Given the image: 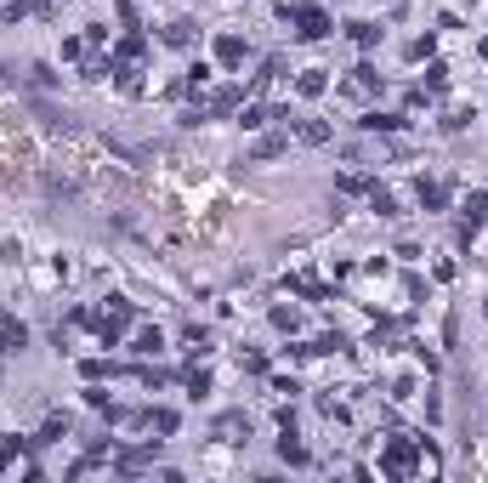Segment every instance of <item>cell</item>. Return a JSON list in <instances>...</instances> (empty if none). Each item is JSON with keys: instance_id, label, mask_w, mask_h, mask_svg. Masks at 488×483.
Here are the masks:
<instances>
[{"instance_id": "obj_16", "label": "cell", "mask_w": 488, "mask_h": 483, "mask_svg": "<svg viewBox=\"0 0 488 483\" xmlns=\"http://www.w3.org/2000/svg\"><path fill=\"white\" fill-rule=\"evenodd\" d=\"M443 85H449V69H443V63H431V74H426V85H420V92H443Z\"/></svg>"}, {"instance_id": "obj_11", "label": "cell", "mask_w": 488, "mask_h": 483, "mask_svg": "<svg viewBox=\"0 0 488 483\" xmlns=\"http://www.w3.org/2000/svg\"><path fill=\"white\" fill-rule=\"evenodd\" d=\"M301 143H330V125L324 120H306L301 125Z\"/></svg>"}, {"instance_id": "obj_3", "label": "cell", "mask_w": 488, "mask_h": 483, "mask_svg": "<svg viewBox=\"0 0 488 483\" xmlns=\"http://www.w3.org/2000/svg\"><path fill=\"white\" fill-rule=\"evenodd\" d=\"M154 455H159V438H154V444H142V449H125L114 466H119V472H142V466H154Z\"/></svg>"}, {"instance_id": "obj_4", "label": "cell", "mask_w": 488, "mask_h": 483, "mask_svg": "<svg viewBox=\"0 0 488 483\" xmlns=\"http://www.w3.org/2000/svg\"><path fill=\"white\" fill-rule=\"evenodd\" d=\"M23 347H29V330L12 324V319H0V353H23Z\"/></svg>"}, {"instance_id": "obj_21", "label": "cell", "mask_w": 488, "mask_h": 483, "mask_svg": "<svg viewBox=\"0 0 488 483\" xmlns=\"http://www.w3.org/2000/svg\"><path fill=\"white\" fill-rule=\"evenodd\" d=\"M273 324H279V330H295V324H301V313H295V307H279Z\"/></svg>"}, {"instance_id": "obj_18", "label": "cell", "mask_w": 488, "mask_h": 483, "mask_svg": "<svg viewBox=\"0 0 488 483\" xmlns=\"http://www.w3.org/2000/svg\"><path fill=\"white\" fill-rule=\"evenodd\" d=\"M205 392H210V375L193 370V375H188V398H205Z\"/></svg>"}, {"instance_id": "obj_8", "label": "cell", "mask_w": 488, "mask_h": 483, "mask_svg": "<svg viewBox=\"0 0 488 483\" xmlns=\"http://www.w3.org/2000/svg\"><path fill=\"white\" fill-rule=\"evenodd\" d=\"M295 92H301V97H318V92H324V69H306V74L295 80Z\"/></svg>"}, {"instance_id": "obj_5", "label": "cell", "mask_w": 488, "mask_h": 483, "mask_svg": "<svg viewBox=\"0 0 488 483\" xmlns=\"http://www.w3.org/2000/svg\"><path fill=\"white\" fill-rule=\"evenodd\" d=\"M358 125H364V131H404L409 120H404V114H380V108H369V114H364Z\"/></svg>"}, {"instance_id": "obj_12", "label": "cell", "mask_w": 488, "mask_h": 483, "mask_svg": "<svg viewBox=\"0 0 488 483\" xmlns=\"http://www.w3.org/2000/svg\"><path fill=\"white\" fill-rule=\"evenodd\" d=\"M188 40H193V23H170L165 29V46H188Z\"/></svg>"}, {"instance_id": "obj_22", "label": "cell", "mask_w": 488, "mask_h": 483, "mask_svg": "<svg viewBox=\"0 0 488 483\" xmlns=\"http://www.w3.org/2000/svg\"><path fill=\"white\" fill-rule=\"evenodd\" d=\"M239 370H250V375H261V370H267V359H261V353H244V359H239Z\"/></svg>"}, {"instance_id": "obj_13", "label": "cell", "mask_w": 488, "mask_h": 483, "mask_svg": "<svg viewBox=\"0 0 488 483\" xmlns=\"http://www.w3.org/2000/svg\"><path fill=\"white\" fill-rule=\"evenodd\" d=\"M148 426L154 432H176V410H148Z\"/></svg>"}, {"instance_id": "obj_15", "label": "cell", "mask_w": 488, "mask_h": 483, "mask_svg": "<svg viewBox=\"0 0 488 483\" xmlns=\"http://www.w3.org/2000/svg\"><path fill=\"white\" fill-rule=\"evenodd\" d=\"M159 347H165V341H159V330H137V353H142V359H148V353H159Z\"/></svg>"}, {"instance_id": "obj_20", "label": "cell", "mask_w": 488, "mask_h": 483, "mask_svg": "<svg viewBox=\"0 0 488 483\" xmlns=\"http://www.w3.org/2000/svg\"><path fill=\"white\" fill-rule=\"evenodd\" d=\"M273 120V108H244V131H256V125H267Z\"/></svg>"}, {"instance_id": "obj_9", "label": "cell", "mask_w": 488, "mask_h": 483, "mask_svg": "<svg viewBox=\"0 0 488 483\" xmlns=\"http://www.w3.org/2000/svg\"><path fill=\"white\" fill-rule=\"evenodd\" d=\"M443 199H449V188H443V182H426V177H420V205H426V210H437Z\"/></svg>"}, {"instance_id": "obj_1", "label": "cell", "mask_w": 488, "mask_h": 483, "mask_svg": "<svg viewBox=\"0 0 488 483\" xmlns=\"http://www.w3.org/2000/svg\"><path fill=\"white\" fill-rule=\"evenodd\" d=\"M380 472H392V477L415 472V444H409V438H392V444L380 449Z\"/></svg>"}, {"instance_id": "obj_14", "label": "cell", "mask_w": 488, "mask_h": 483, "mask_svg": "<svg viewBox=\"0 0 488 483\" xmlns=\"http://www.w3.org/2000/svg\"><path fill=\"white\" fill-rule=\"evenodd\" d=\"M352 40H358V46L369 52V46H375V40H380V29H375V23H352Z\"/></svg>"}, {"instance_id": "obj_6", "label": "cell", "mask_w": 488, "mask_h": 483, "mask_svg": "<svg viewBox=\"0 0 488 483\" xmlns=\"http://www.w3.org/2000/svg\"><path fill=\"white\" fill-rule=\"evenodd\" d=\"M216 57L228 63V69H239V63H244V40H239V34H221V40H216Z\"/></svg>"}, {"instance_id": "obj_19", "label": "cell", "mask_w": 488, "mask_h": 483, "mask_svg": "<svg viewBox=\"0 0 488 483\" xmlns=\"http://www.w3.org/2000/svg\"><path fill=\"white\" fill-rule=\"evenodd\" d=\"M369 205H375V210H380V216H397V199H392V194H380V188H375V194H369Z\"/></svg>"}, {"instance_id": "obj_2", "label": "cell", "mask_w": 488, "mask_h": 483, "mask_svg": "<svg viewBox=\"0 0 488 483\" xmlns=\"http://www.w3.org/2000/svg\"><path fill=\"white\" fill-rule=\"evenodd\" d=\"M216 438H221V444H250V415H221Z\"/></svg>"}, {"instance_id": "obj_10", "label": "cell", "mask_w": 488, "mask_h": 483, "mask_svg": "<svg viewBox=\"0 0 488 483\" xmlns=\"http://www.w3.org/2000/svg\"><path fill=\"white\" fill-rule=\"evenodd\" d=\"M233 103H239V85H221V92L210 97V114H228Z\"/></svg>"}, {"instance_id": "obj_7", "label": "cell", "mask_w": 488, "mask_h": 483, "mask_svg": "<svg viewBox=\"0 0 488 483\" xmlns=\"http://www.w3.org/2000/svg\"><path fill=\"white\" fill-rule=\"evenodd\" d=\"M295 34H301V40H324V34H330V17H324V12H306Z\"/></svg>"}, {"instance_id": "obj_17", "label": "cell", "mask_w": 488, "mask_h": 483, "mask_svg": "<svg viewBox=\"0 0 488 483\" xmlns=\"http://www.w3.org/2000/svg\"><path fill=\"white\" fill-rule=\"evenodd\" d=\"M375 85H380V74L364 63V69H358V80H352V92H375Z\"/></svg>"}]
</instances>
